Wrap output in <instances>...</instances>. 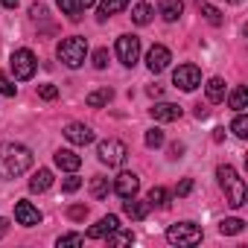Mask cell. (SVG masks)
I'll use <instances>...</instances> for the list:
<instances>
[{
	"label": "cell",
	"instance_id": "6da1fadb",
	"mask_svg": "<svg viewBox=\"0 0 248 248\" xmlns=\"http://www.w3.org/2000/svg\"><path fill=\"white\" fill-rule=\"evenodd\" d=\"M32 167V152L21 143H0V178L9 181Z\"/></svg>",
	"mask_w": 248,
	"mask_h": 248
},
{
	"label": "cell",
	"instance_id": "7a4b0ae2",
	"mask_svg": "<svg viewBox=\"0 0 248 248\" xmlns=\"http://www.w3.org/2000/svg\"><path fill=\"white\" fill-rule=\"evenodd\" d=\"M216 175H219V187L225 190L228 204H231V207H242L248 193H245V181L236 175V170H233V167H228V164H222V167L216 170Z\"/></svg>",
	"mask_w": 248,
	"mask_h": 248
},
{
	"label": "cell",
	"instance_id": "3957f363",
	"mask_svg": "<svg viewBox=\"0 0 248 248\" xmlns=\"http://www.w3.org/2000/svg\"><path fill=\"white\" fill-rule=\"evenodd\" d=\"M59 59L67 64V67H82L85 64V59H88V41L82 38V35H70V38H64L62 44H59Z\"/></svg>",
	"mask_w": 248,
	"mask_h": 248
},
{
	"label": "cell",
	"instance_id": "277c9868",
	"mask_svg": "<svg viewBox=\"0 0 248 248\" xmlns=\"http://www.w3.org/2000/svg\"><path fill=\"white\" fill-rule=\"evenodd\" d=\"M167 242L170 245H199L202 242V228L196 222H178L167 228Z\"/></svg>",
	"mask_w": 248,
	"mask_h": 248
},
{
	"label": "cell",
	"instance_id": "5b68a950",
	"mask_svg": "<svg viewBox=\"0 0 248 248\" xmlns=\"http://www.w3.org/2000/svg\"><path fill=\"white\" fill-rule=\"evenodd\" d=\"M96 155L108 167H123V164H126V158H129V149H126V143H123V140H102L96 146Z\"/></svg>",
	"mask_w": 248,
	"mask_h": 248
},
{
	"label": "cell",
	"instance_id": "8992f818",
	"mask_svg": "<svg viewBox=\"0 0 248 248\" xmlns=\"http://www.w3.org/2000/svg\"><path fill=\"white\" fill-rule=\"evenodd\" d=\"M9 64H12L15 79H21V82L32 79V76H35V67H38V62H35V56H32V50H15V53H12V59H9Z\"/></svg>",
	"mask_w": 248,
	"mask_h": 248
},
{
	"label": "cell",
	"instance_id": "52a82bcc",
	"mask_svg": "<svg viewBox=\"0 0 248 248\" xmlns=\"http://www.w3.org/2000/svg\"><path fill=\"white\" fill-rule=\"evenodd\" d=\"M117 59L126 67H135L140 59V38L138 35H120L117 38Z\"/></svg>",
	"mask_w": 248,
	"mask_h": 248
},
{
	"label": "cell",
	"instance_id": "ba28073f",
	"mask_svg": "<svg viewBox=\"0 0 248 248\" xmlns=\"http://www.w3.org/2000/svg\"><path fill=\"white\" fill-rule=\"evenodd\" d=\"M172 85L190 93V91H196L202 85V70L196 64H178L175 73H172Z\"/></svg>",
	"mask_w": 248,
	"mask_h": 248
},
{
	"label": "cell",
	"instance_id": "9c48e42d",
	"mask_svg": "<svg viewBox=\"0 0 248 248\" xmlns=\"http://www.w3.org/2000/svg\"><path fill=\"white\" fill-rule=\"evenodd\" d=\"M138 190H140V178L135 172H120L114 178V193L120 199H132V196H138Z\"/></svg>",
	"mask_w": 248,
	"mask_h": 248
},
{
	"label": "cell",
	"instance_id": "30bf717a",
	"mask_svg": "<svg viewBox=\"0 0 248 248\" xmlns=\"http://www.w3.org/2000/svg\"><path fill=\"white\" fill-rule=\"evenodd\" d=\"M170 62H172V53H170L164 44H155V47L146 53V67H149L152 73H161V70H167V67H170Z\"/></svg>",
	"mask_w": 248,
	"mask_h": 248
},
{
	"label": "cell",
	"instance_id": "8fae6325",
	"mask_svg": "<svg viewBox=\"0 0 248 248\" xmlns=\"http://www.w3.org/2000/svg\"><path fill=\"white\" fill-rule=\"evenodd\" d=\"M15 219H18V225L32 228V225H41V210L32 202H18L15 204Z\"/></svg>",
	"mask_w": 248,
	"mask_h": 248
},
{
	"label": "cell",
	"instance_id": "7c38bea8",
	"mask_svg": "<svg viewBox=\"0 0 248 248\" xmlns=\"http://www.w3.org/2000/svg\"><path fill=\"white\" fill-rule=\"evenodd\" d=\"M64 138L73 146H88L93 140V132H91V126H85V123H70V126L64 129Z\"/></svg>",
	"mask_w": 248,
	"mask_h": 248
},
{
	"label": "cell",
	"instance_id": "4fadbf2b",
	"mask_svg": "<svg viewBox=\"0 0 248 248\" xmlns=\"http://www.w3.org/2000/svg\"><path fill=\"white\" fill-rule=\"evenodd\" d=\"M53 161H56V167L64 170V172H76V170L82 167V158H79L73 149H59V152L53 155Z\"/></svg>",
	"mask_w": 248,
	"mask_h": 248
},
{
	"label": "cell",
	"instance_id": "5bb4252c",
	"mask_svg": "<svg viewBox=\"0 0 248 248\" xmlns=\"http://www.w3.org/2000/svg\"><path fill=\"white\" fill-rule=\"evenodd\" d=\"M149 114H152L158 123H172V120H178V117H181V108H178V105H172V102H158V105H152V108H149Z\"/></svg>",
	"mask_w": 248,
	"mask_h": 248
},
{
	"label": "cell",
	"instance_id": "9a60e30c",
	"mask_svg": "<svg viewBox=\"0 0 248 248\" xmlns=\"http://www.w3.org/2000/svg\"><path fill=\"white\" fill-rule=\"evenodd\" d=\"M123 213H126L129 219H135V222H140V219L149 216V202H138L135 196L132 199H123Z\"/></svg>",
	"mask_w": 248,
	"mask_h": 248
},
{
	"label": "cell",
	"instance_id": "2e32d148",
	"mask_svg": "<svg viewBox=\"0 0 248 248\" xmlns=\"http://www.w3.org/2000/svg\"><path fill=\"white\" fill-rule=\"evenodd\" d=\"M126 6H129V0H102V3H99V9H96V21H99V24H105L111 15L123 12Z\"/></svg>",
	"mask_w": 248,
	"mask_h": 248
},
{
	"label": "cell",
	"instance_id": "e0dca14e",
	"mask_svg": "<svg viewBox=\"0 0 248 248\" xmlns=\"http://www.w3.org/2000/svg\"><path fill=\"white\" fill-rule=\"evenodd\" d=\"M117 225H120V219L108 213V216H102V219H99V222H96V225L88 231V236H91V239H102V236H108V233H111Z\"/></svg>",
	"mask_w": 248,
	"mask_h": 248
},
{
	"label": "cell",
	"instance_id": "ac0fdd59",
	"mask_svg": "<svg viewBox=\"0 0 248 248\" xmlns=\"http://www.w3.org/2000/svg\"><path fill=\"white\" fill-rule=\"evenodd\" d=\"M158 9H161L164 21H167V24H172V21H178V18H181V12H184V0H161Z\"/></svg>",
	"mask_w": 248,
	"mask_h": 248
},
{
	"label": "cell",
	"instance_id": "d6986e66",
	"mask_svg": "<svg viewBox=\"0 0 248 248\" xmlns=\"http://www.w3.org/2000/svg\"><path fill=\"white\" fill-rule=\"evenodd\" d=\"M53 187V172L50 170H38L32 178H30V190L32 193H47Z\"/></svg>",
	"mask_w": 248,
	"mask_h": 248
},
{
	"label": "cell",
	"instance_id": "ffe728a7",
	"mask_svg": "<svg viewBox=\"0 0 248 248\" xmlns=\"http://www.w3.org/2000/svg\"><path fill=\"white\" fill-rule=\"evenodd\" d=\"M114 99V91L111 88H99V91H91L88 96H85V102L91 105V108H102V105H108Z\"/></svg>",
	"mask_w": 248,
	"mask_h": 248
},
{
	"label": "cell",
	"instance_id": "44dd1931",
	"mask_svg": "<svg viewBox=\"0 0 248 248\" xmlns=\"http://www.w3.org/2000/svg\"><path fill=\"white\" fill-rule=\"evenodd\" d=\"M146 202H149V207H161V210H167V207H170V193H167L164 187H152L149 196H146Z\"/></svg>",
	"mask_w": 248,
	"mask_h": 248
},
{
	"label": "cell",
	"instance_id": "7402d4cb",
	"mask_svg": "<svg viewBox=\"0 0 248 248\" xmlns=\"http://www.w3.org/2000/svg\"><path fill=\"white\" fill-rule=\"evenodd\" d=\"M204 91H207V99H210V102H222V99H225V82H222L219 76H213V79L204 85Z\"/></svg>",
	"mask_w": 248,
	"mask_h": 248
},
{
	"label": "cell",
	"instance_id": "603a6c76",
	"mask_svg": "<svg viewBox=\"0 0 248 248\" xmlns=\"http://www.w3.org/2000/svg\"><path fill=\"white\" fill-rule=\"evenodd\" d=\"M228 102H231V108L233 111H245L248 108V91L239 85V88H233L231 91V96H228Z\"/></svg>",
	"mask_w": 248,
	"mask_h": 248
},
{
	"label": "cell",
	"instance_id": "cb8c5ba5",
	"mask_svg": "<svg viewBox=\"0 0 248 248\" xmlns=\"http://www.w3.org/2000/svg\"><path fill=\"white\" fill-rule=\"evenodd\" d=\"M132 242H135V233L132 231H123L120 225L108 233V245H132Z\"/></svg>",
	"mask_w": 248,
	"mask_h": 248
},
{
	"label": "cell",
	"instance_id": "d4e9b609",
	"mask_svg": "<svg viewBox=\"0 0 248 248\" xmlns=\"http://www.w3.org/2000/svg\"><path fill=\"white\" fill-rule=\"evenodd\" d=\"M59 9L70 18V21H82V6H79V0H56Z\"/></svg>",
	"mask_w": 248,
	"mask_h": 248
},
{
	"label": "cell",
	"instance_id": "484cf974",
	"mask_svg": "<svg viewBox=\"0 0 248 248\" xmlns=\"http://www.w3.org/2000/svg\"><path fill=\"white\" fill-rule=\"evenodd\" d=\"M132 21H135L138 27H146V24L152 21V6H149V3H138V6L132 9Z\"/></svg>",
	"mask_w": 248,
	"mask_h": 248
},
{
	"label": "cell",
	"instance_id": "4316f807",
	"mask_svg": "<svg viewBox=\"0 0 248 248\" xmlns=\"http://www.w3.org/2000/svg\"><path fill=\"white\" fill-rule=\"evenodd\" d=\"M108 190H111V184H108L105 175H93V178H91V196H93V199H105Z\"/></svg>",
	"mask_w": 248,
	"mask_h": 248
},
{
	"label": "cell",
	"instance_id": "83f0119b",
	"mask_svg": "<svg viewBox=\"0 0 248 248\" xmlns=\"http://www.w3.org/2000/svg\"><path fill=\"white\" fill-rule=\"evenodd\" d=\"M219 231L228 233V236H231V233H242V231H245V222L236 219V216H231V219H222V222H219Z\"/></svg>",
	"mask_w": 248,
	"mask_h": 248
},
{
	"label": "cell",
	"instance_id": "f1b7e54d",
	"mask_svg": "<svg viewBox=\"0 0 248 248\" xmlns=\"http://www.w3.org/2000/svg\"><path fill=\"white\" fill-rule=\"evenodd\" d=\"M231 132H233L236 138H248V117H245L242 111H239V114H236V120L231 123Z\"/></svg>",
	"mask_w": 248,
	"mask_h": 248
},
{
	"label": "cell",
	"instance_id": "f546056e",
	"mask_svg": "<svg viewBox=\"0 0 248 248\" xmlns=\"http://www.w3.org/2000/svg\"><path fill=\"white\" fill-rule=\"evenodd\" d=\"M202 15H204L213 27H219V24H222V12H219L216 6H210V3H202Z\"/></svg>",
	"mask_w": 248,
	"mask_h": 248
},
{
	"label": "cell",
	"instance_id": "4dcf8cb0",
	"mask_svg": "<svg viewBox=\"0 0 248 248\" xmlns=\"http://www.w3.org/2000/svg\"><path fill=\"white\" fill-rule=\"evenodd\" d=\"M143 140H146L149 149H158V146H164V132H161V129H149Z\"/></svg>",
	"mask_w": 248,
	"mask_h": 248
},
{
	"label": "cell",
	"instance_id": "1f68e13d",
	"mask_svg": "<svg viewBox=\"0 0 248 248\" xmlns=\"http://www.w3.org/2000/svg\"><path fill=\"white\" fill-rule=\"evenodd\" d=\"M15 91H18L15 82H12L6 73H0V93H3V96H15Z\"/></svg>",
	"mask_w": 248,
	"mask_h": 248
},
{
	"label": "cell",
	"instance_id": "d6a6232c",
	"mask_svg": "<svg viewBox=\"0 0 248 248\" xmlns=\"http://www.w3.org/2000/svg\"><path fill=\"white\" fill-rule=\"evenodd\" d=\"M82 242H85L82 233H64V236H59V248H64V245H82Z\"/></svg>",
	"mask_w": 248,
	"mask_h": 248
},
{
	"label": "cell",
	"instance_id": "836d02e7",
	"mask_svg": "<svg viewBox=\"0 0 248 248\" xmlns=\"http://www.w3.org/2000/svg\"><path fill=\"white\" fill-rule=\"evenodd\" d=\"M38 96L41 99H56L59 96V88L56 85H38Z\"/></svg>",
	"mask_w": 248,
	"mask_h": 248
},
{
	"label": "cell",
	"instance_id": "e575fe53",
	"mask_svg": "<svg viewBox=\"0 0 248 248\" xmlns=\"http://www.w3.org/2000/svg\"><path fill=\"white\" fill-rule=\"evenodd\" d=\"M79 187H82V178H76V175H70V178L62 181V190H64V193H76Z\"/></svg>",
	"mask_w": 248,
	"mask_h": 248
},
{
	"label": "cell",
	"instance_id": "d590c367",
	"mask_svg": "<svg viewBox=\"0 0 248 248\" xmlns=\"http://www.w3.org/2000/svg\"><path fill=\"white\" fill-rule=\"evenodd\" d=\"M105 64H108V50H96L93 53V67L96 70H105Z\"/></svg>",
	"mask_w": 248,
	"mask_h": 248
},
{
	"label": "cell",
	"instance_id": "8d00e7d4",
	"mask_svg": "<svg viewBox=\"0 0 248 248\" xmlns=\"http://www.w3.org/2000/svg\"><path fill=\"white\" fill-rule=\"evenodd\" d=\"M67 216H70V219H85V216H88V207H85V204H73V207L67 210Z\"/></svg>",
	"mask_w": 248,
	"mask_h": 248
},
{
	"label": "cell",
	"instance_id": "74e56055",
	"mask_svg": "<svg viewBox=\"0 0 248 248\" xmlns=\"http://www.w3.org/2000/svg\"><path fill=\"white\" fill-rule=\"evenodd\" d=\"M190 190H193V178H184V181L175 187V193H178V196H190Z\"/></svg>",
	"mask_w": 248,
	"mask_h": 248
},
{
	"label": "cell",
	"instance_id": "f35d334b",
	"mask_svg": "<svg viewBox=\"0 0 248 248\" xmlns=\"http://www.w3.org/2000/svg\"><path fill=\"white\" fill-rule=\"evenodd\" d=\"M30 15H32V21H41V18H44V15H47V9H44V6H38V3H35V6H32V9H30Z\"/></svg>",
	"mask_w": 248,
	"mask_h": 248
},
{
	"label": "cell",
	"instance_id": "ab89813d",
	"mask_svg": "<svg viewBox=\"0 0 248 248\" xmlns=\"http://www.w3.org/2000/svg\"><path fill=\"white\" fill-rule=\"evenodd\" d=\"M184 155V143H172L170 146V158H181Z\"/></svg>",
	"mask_w": 248,
	"mask_h": 248
},
{
	"label": "cell",
	"instance_id": "60d3db41",
	"mask_svg": "<svg viewBox=\"0 0 248 248\" xmlns=\"http://www.w3.org/2000/svg\"><path fill=\"white\" fill-rule=\"evenodd\" d=\"M6 231H9V219L0 216V236H6Z\"/></svg>",
	"mask_w": 248,
	"mask_h": 248
},
{
	"label": "cell",
	"instance_id": "b9f144b4",
	"mask_svg": "<svg viewBox=\"0 0 248 248\" xmlns=\"http://www.w3.org/2000/svg\"><path fill=\"white\" fill-rule=\"evenodd\" d=\"M161 93H164L161 85H149V96H161Z\"/></svg>",
	"mask_w": 248,
	"mask_h": 248
},
{
	"label": "cell",
	"instance_id": "7bdbcfd3",
	"mask_svg": "<svg viewBox=\"0 0 248 248\" xmlns=\"http://www.w3.org/2000/svg\"><path fill=\"white\" fill-rule=\"evenodd\" d=\"M0 3H3L6 9H15V6H18V0H0Z\"/></svg>",
	"mask_w": 248,
	"mask_h": 248
},
{
	"label": "cell",
	"instance_id": "ee69618b",
	"mask_svg": "<svg viewBox=\"0 0 248 248\" xmlns=\"http://www.w3.org/2000/svg\"><path fill=\"white\" fill-rule=\"evenodd\" d=\"M93 3H96V0H79V6H82V9H88V6H93Z\"/></svg>",
	"mask_w": 248,
	"mask_h": 248
},
{
	"label": "cell",
	"instance_id": "f6af8a7d",
	"mask_svg": "<svg viewBox=\"0 0 248 248\" xmlns=\"http://www.w3.org/2000/svg\"><path fill=\"white\" fill-rule=\"evenodd\" d=\"M228 3H242V0H228Z\"/></svg>",
	"mask_w": 248,
	"mask_h": 248
}]
</instances>
